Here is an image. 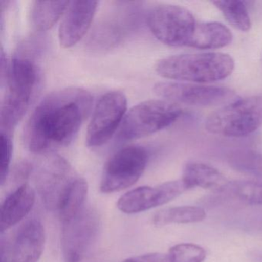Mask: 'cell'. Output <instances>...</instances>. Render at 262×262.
Wrapping results in <instances>:
<instances>
[{"mask_svg":"<svg viewBox=\"0 0 262 262\" xmlns=\"http://www.w3.org/2000/svg\"><path fill=\"white\" fill-rule=\"evenodd\" d=\"M36 201V191L28 184L18 187L4 200L1 206V234L19 223L30 213Z\"/></svg>","mask_w":262,"mask_h":262,"instance_id":"cell-15","label":"cell"},{"mask_svg":"<svg viewBox=\"0 0 262 262\" xmlns=\"http://www.w3.org/2000/svg\"><path fill=\"white\" fill-rule=\"evenodd\" d=\"M71 165L60 156L44 159L35 171L36 189L45 206L58 211L65 194L77 178Z\"/></svg>","mask_w":262,"mask_h":262,"instance_id":"cell-10","label":"cell"},{"mask_svg":"<svg viewBox=\"0 0 262 262\" xmlns=\"http://www.w3.org/2000/svg\"><path fill=\"white\" fill-rule=\"evenodd\" d=\"M45 230L36 219L27 222L15 237L11 246L1 243V262H37L45 246Z\"/></svg>","mask_w":262,"mask_h":262,"instance_id":"cell-13","label":"cell"},{"mask_svg":"<svg viewBox=\"0 0 262 262\" xmlns=\"http://www.w3.org/2000/svg\"><path fill=\"white\" fill-rule=\"evenodd\" d=\"M233 36L228 27L221 23L197 24L189 47L199 50H215L229 45Z\"/></svg>","mask_w":262,"mask_h":262,"instance_id":"cell-17","label":"cell"},{"mask_svg":"<svg viewBox=\"0 0 262 262\" xmlns=\"http://www.w3.org/2000/svg\"><path fill=\"white\" fill-rule=\"evenodd\" d=\"M155 93L164 100L192 106H212L229 102L234 96L230 89L190 82H161Z\"/></svg>","mask_w":262,"mask_h":262,"instance_id":"cell-11","label":"cell"},{"mask_svg":"<svg viewBox=\"0 0 262 262\" xmlns=\"http://www.w3.org/2000/svg\"><path fill=\"white\" fill-rule=\"evenodd\" d=\"M147 24L156 39L174 47H188L197 25L189 10L171 4L151 9Z\"/></svg>","mask_w":262,"mask_h":262,"instance_id":"cell-6","label":"cell"},{"mask_svg":"<svg viewBox=\"0 0 262 262\" xmlns=\"http://www.w3.org/2000/svg\"><path fill=\"white\" fill-rule=\"evenodd\" d=\"M262 125V96L244 98L224 105L205 121V129L225 137H243Z\"/></svg>","mask_w":262,"mask_h":262,"instance_id":"cell-5","label":"cell"},{"mask_svg":"<svg viewBox=\"0 0 262 262\" xmlns=\"http://www.w3.org/2000/svg\"><path fill=\"white\" fill-rule=\"evenodd\" d=\"M182 113L177 104L164 99L141 102L125 115L118 139L124 142L146 137L174 123Z\"/></svg>","mask_w":262,"mask_h":262,"instance_id":"cell-4","label":"cell"},{"mask_svg":"<svg viewBox=\"0 0 262 262\" xmlns=\"http://www.w3.org/2000/svg\"><path fill=\"white\" fill-rule=\"evenodd\" d=\"M250 258L254 262H262V249L255 250L250 252Z\"/></svg>","mask_w":262,"mask_h":262,"instance_id":"cell-27","label":"cell"},{"mask_svg":"<svg viewBox=\"0 0 262 262\" xmlns=\"http://www.w3.org/2000/svg\"><path fill=\"white\" fill-rule=\"evenodd\" d=\"M234 69V59L222 53L176 55L160 59L156 65V73L165 79L196 84L222 80Z\"/></svg>","mask_w":262,"mask_h":262,"instance_id":"cell-2","label":"cell"},{"mask_svg":"<svg viewBox=\"0 0 262 262\" xmlns=\"http://www.w3.org/2000/svg\"><path fill=\"white\" fill-rule=\"evenodd\" d=\"M182 179L188 189L199 187L219 192H222L229 182L219 170L200 162L187 163Z\"/></svg>","mask_w":262,"mask_h":262,"instance_id":"cell-16","label":"cell"},{"mask_svg":"<svg viewBox=\"0 0 262 262\" xmlns=\"http://www.w3.org/2000/svg\"><path fill=\"white\" fill-rule=\"evenodd\" d=\"M88 184L82 178L77 177L69 188L58 208L59 217L62 222L70 220L79 214L85 207L88 194Z\"/></svg>","mask_w":262,"mask_h":262,"instance_id":"cell-20","label":"cell"},{"mask_svg":"<svg viewBox=\"0 0 262 262\" xmlns=\"http://www.w3.org/2000/svg\"><path fill=\"white\" fill-rule=\"evenodd\" d=\"M222 192L250 205H262V183L251 181H229Z\"/></svg>","mask_w":262,"mask_h":262,"instance_id":"cell-22","label":"cell"},{"mask_svg":"<svg viewBox=\"0 0 262 262\" xmlns=\"http://www.w3.org/2000/svg\"><path fill=\"white\" fill-rule=\"evenodd\" d=\"M148 160V152L143 147L135 145L119 150L104 167L101 191L108 194L133 186L143 174Z\"/></svg>","mask_w":262,"mask_h":262,"instance_id":"cell-7","label":"cell"},{"mask_svg":"<svg viewBox=\"0 0 262 262\" xmlns=\"http://www.w3.org/2000/svg\"><path fill=\"white\" fill-rule=\"evenodd\" d=\"M122 262H170L168 254L148 253L125 259Z\"/></svg>","mask_w":262,"mask_h":262,"instance_id":"cell-26","label":"cell"},{"mask_svg":"<svg viewBox=\"0 0 262 262\" xmlns=\"http://www.w3.org/2000/svg\"><path fill=\"white\" fill-rule=\"evenodd\" d=\"M127 98L119 91L105 93L99 99L93 111L87 129L85 142L88 147L105 145L116 133L126 115Z\"/></svg>","mask_w":262,"mask_h":262,"instance_id":"cell-8","label":"cell"},{"mask_svg":"<svg viewBox=\"0 0 262 262\" xmlns=\"http://www.w3.org/2000/svg\"><path fill=\"white\" fill-rule=\"evenodd\" d=\"M213 4L222 12L232 27L242 32H248L251 27L246 6L242 1H215Z\"/></svg>","mask_w":262,"mask_h":262,"instance_id":"cell-21","label":"cell"},{"mask_svg":"<svg viewBox=\"0 0 262 262\" xmlns=\"http://www.w3.org/2000/svg\"><path fill=\"white\" fill-rule=\"evenodd\" d=\"M7 89L1 105V131L12 134L24 117L39 81L37 67L31 58L18 54L7 68Z\"/></svg>","mask_w":262,"mask_h":262,"instance_id":"cell-3","label":"cell"},{"mask_svg":"<svg viewBox=\"0 0 262 262\" xmlns=\"http://www.w3.org/2000/svg\"><path fill=\"white\" fill-rule=\"evenodd\" d=\"M97 7V1L70 2L59 30V42L63 48L73 47L85 36Z\"/></svg>","mask_w":262,"mask_h":262,"instance_id":"cell-14","label":"cell"},{"mask_svg":"<svg viewBox=\"0 0 262 262\" xmlns=\"http://www.w3.org/2000/svg\"><path fill=\"white\" fill-rule=\"evenodd\" d=\"M68 1H34L32 4L31 20L39 32L50 30L67 11Z\"/></svg>","mask_w":262,"mask_h":262,"instance_id":"cell-18","label":"cell"},{"mask_svg":"<svg viewBox=\"0 0 262 262\" xmlns=\"http://www.w3.org/2000/svg\"><path fill=\"white\" fill-rule=\"evenodd\" d=\"M33 165L30 162L24 161L20 162L15 167L12 174V182L15 184H19V186L26 184V181L29 179L32 171H33Z\"/></svg>","mask_w":262,"mask_h":262,"instance_id":"cell-25","label":"cell"},{"mask_svg":"<svg viewBox=\"0 0 262 262\" xmlns=\"http://www.w3.org/2000/svg\"><path fill=\"white\" fill-rule=\"evenodd\" d=\"M188 190L182 179L165 182L155 187H139L121 196L117 207L125 214L142 212L165 205Z\"/></svg>","mask_w":262,"mask_h":262,"instance_id":"cell-12","label":"cell"},{"mask_svg":"<svg viewBox=\"0 0 262 262\" xmlns=\"http://www.w3.org/2000/svg\"><path fill=\"white\" fill-rule=\"evenodd\" d=\"M0 139V184L4 186L10 174V167L13 156L12 135L1 132Z\"/></svg>","mask_w":262,"mask_h":262,"instance_id":"cell-24","label":"cell"},{"mask_svg":"<svg viewBox=\"0 0 262 262\" xmlns=\"http://www.w3.org/2000/svg\"><path fill=\"white\" fill-rule=\"evenodd\" d=\"M207 217L205 210L199 206H176L159 210L153 215L152 223L156 227L171 224L197 223Z\"/></svg>","mask_w":262,"mask_h":262,"instance_id":"cell-19","label":"cell"},{"mask_svg":"<svg viewBox=\"0 0 262 262\" xmlns=\"http://www.w3.org/2000/svg\"><path fill=\"white\" fill-rule=\"evenodd\" d=\"M93 102L90 93L80 88L58 90L36 107L24 129L26 147L43 154L71 143L80 129Z\"/></svg>","mask_w":262,"mask_h":262,"instance_id":"cell-1","label":"cell"},{"mask_svg":"<svg viewBox=\"0 0 262 262\" xmlns=\"http://www.w3.org/2000/svg\"><path fill=\"white\" fill-rule=\"evenodd\" d=\"M100 219L96 210L84 208L79 214L62 222V245L64 262H81L97 237Z\"/></svg>","mask_w":262,"mask_h":262,"instance_id":"cell-9","label":"cell"},{"mask_svg":"<svg viewBox=\"0 0 262 262\" xmlns=\"http://www.w3.org/2000/svg\"><path fill=\"white\" fill-rule=\"evenodd\" d=\"M170 262H203L206 259L205 248L194 243H180L170 248Z\"/></svg>","mask_w":262,"mask_h":262,"instance_id":"cell-23","label":"cell"}]
</instances>
